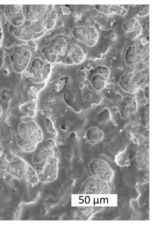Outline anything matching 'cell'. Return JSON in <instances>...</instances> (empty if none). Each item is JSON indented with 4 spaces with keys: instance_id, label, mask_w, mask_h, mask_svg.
Masks as SVG:
<instances>
[{
    "instance_id": "1",
    "label": "cell",
    "mask_w": 154,
    "mask_h": 226,
    "mask_svg": "<svg viewBox=\"0 0 154 226\" xmlns=\"http://www.w3.org/2000/svg\"><path fill=\"white\" fill-rule=\"evenodd\" d=\"M16 136L18 146L21 150L27 152L34 151L43 138L40 128L32 120L20 122L17 128Z\"/></svg>"
},
{
    "instance_id": "2",
    "label": "cell",
    "mask_w": 154,
    "mask_h": 226,
    "mask_svg": "<svg viewBox=\"0 0 154 226\" xmlns=\"http://www.w3.org/2000/svg\"><path fill=\"white\" fill-rule=\"evenodd\" d=\"M6 170L11 173L23 177L28 183L35 184L38 182V179L35 170L21 159L9 163Z\"/></svg>"
},
{
    "instance_id": "3",
    "label": "cell",
    "mask_w": 154,
    "mask_h": 226,
    "mask_svg": "<svg viewBox=\"0 0 154 226\" xmlns=\"http://www.w3.org/2000/svg\"><path fill=\"white\" fill-rule=\"evenodd\" d=\"M37 165L35 171L38 180L44 182H49L56 178L58 160L55 156Z\"/></svg>"
},
{
    "instance_id": "4",
    "label": "cell",
    "mask_w": 154,
    "mask_h": 226,
    "mask_svg": "<svg viewBox=\"0 0 154 226\" xmlns=\"http://www.w3.org/2000/svg\"><path fill=\"white\" fill-rule=\"evenodd\" d=\"M72 34L75 39L89 47L95 45L98 40V32L96 28L92 26H75L72 30Z\"/></svg>"
},
{
    "instance_id": "5",
    "label": "cell",
    "mask_w": 154,
    "mask_h": 226,
    "mask_svg": "<svg viewBox=\"0 0 154 226\" xmlns=\"http://www.w3.org/2000/svg\"><path fill=\"white\" fill-rule=\"evenodd\" d=\"M89 169L95 178L106 182L110 181L113 177V170L108 163L102 159L96 158L92 160L89 163Z\"/></svg>"
},
{
    "instance_id": "6",
    "label": "cell",
    "mask_w": 154,
    "mask_h": 226,
    "mask_svg": "<svg viewBox=\"0 0 154 226\" xmlns=\"http://www.w3.org/2000/svg\"><path fill=\"white\" fill-rule=\"evenodd\" d=\"M51 70L50 63L37 57L32 61L29 72L36 81L40 82L47 79Z\"/></svg>"
},
{
    "instance_id": "7",
    "label": "cell",
    "mask_w": 154,
    "mask_h": 226,
    "mask_svg": "<svg viewBox=\"0 0 154 226\" xmlns=\"http://www.w3.org/2000/svg\"><path fill=\"white\" fill-rule=\"evenodd\" d=\"M85 188L87 193L92 194H107L110 190L107 182L96 178H91L87 181Z\"/></svg>"
},
{
    "instance_id": "8",
    "label": "cell",
    "mask_w": 154,
    "mask_h": 226,
    "mask_svg": "<svg viewBox=\"0 0 154 226\" xmlns=\"http://www.w3.org/2000/svg\"><path fill=\"white\" fill-rule=\"evenodd\" d=\"M67 48L66 40L62 38L57 37L53 39L50 44L43 48L41 52L48 53L57 56L58 54L63 55Z\"/></svg>"
},
{
    "instance_id": "9",
    "label": "cell",
    "mask_w": 154,
    "mask_h": 226,
    "mask_svg": "<svg viewBox=\"0 0 154 226\" xmlns=\"http://www.w3.org/2000/svg\"><path fill=\"white\" fill-rule=\"evenodd\" d=\"M136 151L135 160L137 167L142 169L149 168V144L140 146Z\"/></svg>"
},
{
    "instance_id": "10",
    "label": "cell",
    "mask_w": 154,
    "mask_h": 226,
    "mask_svg": "<svg viewBox=\"0 0 154 226\" xmlns=\"http://www.w3.org/2000/svg\"><path fill=\"white\" fill-rule=\"evenodd\" d=\"M31 57V53L28 50L20 53L14 54L12 56V60L14 62V68L18 73L23 71L28 66Z\"/></svg>"
},
{
    "instance_id": "11",
    "label": "cell",
    "mask_w": 154,
    "mask_h": 226,
    "mask_svg": "<svg viewBox=\"0 0 154 226\" xmlns=\"http://www.w3.org/2000/svg\"><path fill=\"white\" fill-rule=\"evenodd\" d=\"M49 6L44 5H27V19L32 22L42 17L50 11L48 10Z\"/></svg>"
},
{
    "instance_id": "12",
    "label": "cell",
    "mask_w": 154,
    "mask_h": 226,
    "mask_svg": "<svg viewBox=\"0 0 154 226\" xmlns=\"http://www.w3.org/2000/svg\"><path fill=\"white\" fill-rule=\"evenodd\" d=\"M137 109V102L133 98L128 97L122 101L120 108V113L122 117L127 118L134 113Z\"/></svg>"
},
{
    "instance_id": "13",
    "label": "cell",
    "mask_w": 154,
    "mask_h": 226,
    "mask_svg": "<svg viewBox=\"0 0 154 226\" xmlns=\"http://www.w3.org/2000/svg\"><path fill=\"white\" fill-rule=\"evenodd\" d=\"M54 151L52 148L48 146L38 149L33 154L32 162L38 164L54 156Z\"/></svg>"
},
{
    "instance_id": "14",
    "label": "cell",
    "mask_w": 154,
    "mask_h": 226,
    "mask_svg": "<svg viewBox=\"0 0 154 226\" xmlns=\"http://www.w3.org/2000/svg\"><path fill=\"white\" fill-rule=\"evenodd\" d=\"M95 8L99 11L107 15L116 14L123 16L127 12L125 8L118 5H96Z\"/></svg>"
},
{
    "instance_id": "15",
    "label": "cell",
    "mask_w": 154,
    "mask_h": 226,
    "mask_svg": "<svg viewBox=\"0 0 154 226\" xmlns=\"http://www.w3.org/2000/svg\"><path fill=\"white\" fill-rule=\"evenodd\" d=\"M85 135L88 143L93 145L101 141L104 137L103 131L96 126L91 127L88 128L86 131Z\"/></svg>"
},
{
    "instance_id": "16",
    "label": "cell",
    "mask_w": 154,
    "mask_h": 226,
    "mask_svg": "<svg viewBox=\"0 0 154 226\" xmlns=\"http://www.w3.org/2000/svg\"><path fill=\"white\" fill-rule=\"evenodd\" d=\"M67 57L72 61L73 63L79 64L85 58V54L82 49L75 44L69 45L67 48Z\"/></svg>"
},
{
    "instance_id": "17",
    "label": "cell",
    "mask_w": 154,
    "mask_h": 226,
    "mask_svg": "<svg viewBox=\"0 0 154 226\" xmlns=\"http://www.w3.org/2000/svg\"><path fill=\"white\" fill-rule=\"evenodd\" d=\"M119 83L122 88L128 92L134 93L137 89V83L132 75H123L121 78Z\"/></svg>"
},
{
    "instance_id": "18",
    "label": "cell",
    "mask_w": 154,
    "mask_h": 226,
    "mask_svg": "<svg viewBox=\"0 0 154 226\" xmlns=\"http://www.w3.org/2000/svg\"><path fill=\"white\" fill-rule=\"evenodd\" d=\"M114 162L117 166L121 167H126L130 166L131 162L129 153L127 148L118 152L115 155Z\"/></svg>"
},
{
    "instance_id": "19",
    "label": "cell",
    "mask_w": 154,
    "mask_h": 226,
    "mask_svg": "<svg viewBox=\"0 0 154 226\" xmlns=\"http://www.w3.org/2000/svg\"><path fill=\"white\" fill-rule=\"evenodd\" d=\"M123 28L127 32H135L137 34L140 33L141 30V27L139 22L135 18L125 22L123 24Z\"/></svg>"
},
{
    "instance_id": "20",
    "label": "cell",
    "mask_w": 154,
    "mask_h": 226,
    "mask_svg": "<svg viewBox=\"0 0 154 226\" xmlns=\"http://www.w3.org/2000/svg\"><path fill=\"white\" fill-rule=\"evenodd\" d=\"M47 14L42 17L32 22L29 27L32 32L35 33H39L43 31L46 29Z\"/></svg>"
},
{
    "instance_id": "21",
    "label": "cell",
    "mask_w": 154,
    "mask_h": 226,
    "mask_svg": "<svg viewBox=\"0 0 154 226\" xmlns=\"http://www.w3.org/2000/svg\"><path fill=\"white\" fill-rule=\"evenodd\" d=\"M107 78L99 74L96 73L92 78L91 83L93 88L97 91L103 89L106 86Z\"/></svg>"
},
{
    "instance_id": "22",
    "label": "cell",
    "mask_w": 154,
    "mask_h": 226,
    "mask_svg": "<svg viewBox=\"0 0 154 226\" xmlns=\"http://www.w3.org/2000/svg\"><path fill=\"white\" fill-rule=\"evenodd\" d=\"M95 70L97 73L107 78L109 74V68L104 66H98L95 68Z\"/></svg>"
},
{
    "instance_id": "23",
    "label": "cell",
    "mask_w": 154,
    "mask_h": 226,
    "mask_svg": "<svg viewBox=\"0 0 154 226\" xmlns=\"http://www.w3.org/2000/svg\"><path fill=\"white\" fill-rule=\"evenodd\" d=\"M45 125L47 130L49 133L53 135L56 134V130L52 121L49 118H46L45 119Z\"/></svg>"
},
{
    "instance_id": "24",
    "label": "cell",
    "mask_w": 154,
    "mask_h": 226,
    "mask_svg": "<svg viewBox=\"0 0 154 226\" xmlns=\"http://www.w3.org/2000/svg\"><path fill=\"white\" fill-rule=\"evenodd\" d=\"M149 5H142L138 12V15L140 16L148 15L149 14Z\"/></svg>"
},
{
    "instance_id": "25",
    "label": "cell",
    "mask_w": 154,
    "mask_h": 226,
    "mask_svg": "<svg viewBox=\"0 0 154 226\" xmlns=\"http://www.w3.org/2000/svg\"><path fill=\"white\" fill-rule=\"evenodd\" d=\"M6 155L2 153L0 157V168L6 170L9 163L7 159Z\"/></svg>"
},
{
    "instance_id": "26",
    "label": "cell",
    "mask_w": 154,
    "mask_h": 226,
    "mask_svg": "<svg viewBox=\"0 0 154 226\" xmlns=\"http://www.w3.org/2000/svg\"><path fill=\"white\" fill-rule=\"evenodd\" d=\"M56 20H54L47 18L46 22V29H51L53 28L56 24Z\"/></svg>"
},
{
    "instance_id": "27",
    "label": "cell",
    "mask_w": 154,
    "mask_h": 226,
    "mask_svg": "<svg viewBox=\"0 0 154 226\" xmlns=\"http://www.w3.org/2000/svg\"><path fill=\"white\" fill-rule=\"evenodd\" d=\"M58 17L57 12L54 11H50L47 14V18L56 20Z\"/></svg>"
},
{
    "instance_id": "28",
    "label": "cell",
    "mask_w": 154,
    "mask_h": 226,
    "mask_svg": "<svg viewBox=\"0 0 154 226\" xmlns=\"http://www.w3.org/2000/svg\"><path fill=\"white\" fill-rule=\"evenodd\" d=\"M46 143L47 146L51 148L53 147L55 144L54 141L51 138L48 139L47 140Z\"/></svg>"
},
{
    "instance_id": "29",
    "label": "cell",
    "mask_w": 154,
    "mask_h": 226,
    "mask_svg": "<svg viewBox=\"0 0 154 226\" xmlns=\"http://www.w3.org/2000/svg\"><path fill=\"white\" fill-rule=\"evenodd\" d=\"M66 62L68 64H72L74 63L71 59L67 56L66 58Z\"/></svg>"
},
{
    "instance_id": "30",
    "label": "cell",
    "mask_w": 154,
    "mask_h": 226,
    "mask_svg": "<svg viewBox=\"0 0 154 226\" xmlns=\"http://www.w3.org/2000/svg\"><path fill=\"white\" fill-rule=\"evenodd\" d=\"M1 99L2 101H6L9 99V98L7 95L3 94L1 96Z\"/></svg>"
},
{
    "instance_id": "31",
    "label": "cell",
    "mask_w": 154,
    "mask_h": 226,
    "mask_svg": "<svg viewBox=\"0 0 154 226\" xmlns=\"http://www.w3.org/2000/svg\"><path fill=\"white\" fill-rule=\"evenodd\" d=\"M3 65V61L2 58H0V69H1Z\"/></svg>"
},
{
    "instance_id": "32",
    "label": "cell",
    "mask_w": 154,
    "mask_h": 226,
    "mask_svg": "<svg viewBox=\"0 0 154 226\" xmlns=\"http://www.w3.org/2000/svg\"><path fill=\"white\" fill-rule=\"evenodd\" d=\"M3 73L5 75H8L9 73V71L7 69H5L3 70Z\"/></svg>"
},
{
    "instance_id": "33",
    "label": "cell",
    "mask_w": 154,
    "mask_h": 226,
    "mask_svg": "<svg viewBox=\"0 0 154 226\" xmlns=\"http://www.w3.org/2000/svg\"><path fill=\"white\" fill-rule=\"evenodd\" d=\"M3 113L2 109V107L0 105V117L1 116Z\"/></svg>"
},
{
    "instance_id": "34",
    "label": "cell",
    "mask_w": 154,
    "mask_h": 226,
    "mask_svg": "<svg viewBox=\"0 0 154 226\" xmlns=\"http://www.w3.org/2000/svg\"><path fill=\"white\" fill-rule=\"evenodd\" d=\"M2 153H2V151L0 150V157H1Z\"/></svg>"
}]
</instances>
